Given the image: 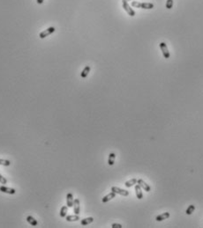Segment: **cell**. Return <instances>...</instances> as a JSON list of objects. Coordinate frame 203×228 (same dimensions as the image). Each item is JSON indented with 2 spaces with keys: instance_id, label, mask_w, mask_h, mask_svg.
I'll return each instance as SVG.
<instances>
[{
  "instance_id": "2e32d148",
  "label": "cell",
  "mask_w": 203,
  "mask_h": 228,
  "mask_svg": "<svg viewBox=\"0 0 203 228\" xmlns=\"http://www.w3.org/2000/svg\"><path fill=\"white\" fill-rule=\"evenodd\" d=\"M94 221V219L92 217H89V218H87V219H82L81 221V225H88L89 224H91L92 222Z\"/></svg>"
},
{
  "instance_id": "4316f807",
  "label": "cell",
  "mask_w": 203,
  "mask_h": 228,
  "mask_svg": "<svg viewBox=\"0 0 203 228\" xmlns=\"http://www.w3.org/2000/svg\"><path fill=\"white\" fill-rule=\"evenodd\" d=\"M128 1H131V0H122V2H128Z\"/></svg>"
},
{
  "instance_id": "d6986e66",
  "label": "cell",
  "mask_w": 203,
  "mask_h": 228,
  "mask_svg": "<svg viewBox=\"0 0 203 228\" xmlns=\"http://www.w3.org/2000/svg\"><path fill=\"white\" fill-rule=\"evenodd\" d=\"M67 209H68V207L66 206H63V207L61 208V210H60V217L61 218H65L66 217V214H67Z\"/></svg>"
},
{
  "instance_id": "7a4b0ae2",
  "label": "cell",
  "mask_w": 203,
  "mask_h": 228,
  "mask_svg": "<svg viewBox=\"0 0 203 228\" xmlns=\"http://www.w3.org/2000/svg\"><path fill=\"white\" fill-rule=\"evenodd\" d=\"M55 31H56V28H55L54 26H50V27L47 28L46 30L42 31V33H40L39 36H40L41 39H44L45 37H47V36H49V35H51V34H53Z\"/></svg>"
},
{
  "instance_id": "9a60e30c",
  "label": "cell",
  "mask_w": 203,
  "mask_h": 228,
  "mask_svg": "<svg viewBox=\"0 0 203 228\" xmlns=\"http://www.w3.org/2000/svg\"><path fill=\"white\" fill-rule=\"evenodd\" d=\"M135 184H137V179L133 178V179H132V180H130V181H125V186L126 187V188H131V187L134 186Z\"/></svg>"
},
{
  "instance_id": "277c9868",
  "label": "cell",
  "mask_w": 203,
  "mask_h": 228,
  "mask_svg": "<svg viewBox=\"0 0 203 228\" xmlns=\"http://www.w3.org/2000/svg\"><path fill=\"white\" fill-rule=\"evenodd\" d=\"M111 191L112 192H115L116 194H118V195H121L123 196H127L129 195V192L125 190H123V188H119L117 187H112L111 188Z\"/></svg>"
},
{
  "instance_id": "30bf717a",
  "label": "cell",
  "mask_w": 203,
  "mask_h": 228,
  "mask_svg": "<svg viewBox=\"0 0 203 228\" xmlns=\"http://www.w3.org/2000/svg\"><path fill=\"white\" fill-rule=\"evenodd\" d=\"M170 218V212H163V214H160L158 215L157 217L156 218V221L160 222V221H163V220H165Z\"/></svg>"
},
{
  "instance_id": "ba28073f",
  "label": "cell",
  "mask_w": 203,
  "mask_h": 228,
  "mask_svg": "<svg viewBox=\"0 0 203 228\" xmlns=\"http://www.w3.org/2000/svg\"><path fill=\"white\" fill-rule=\"evenodd\" d=\"M73 212L74 214L76 215H79V212H81V206H79V200L77 198V199H74V202H73Z\"/></svg>"
},
{
  "instance_id": "484cf974",
  "label": "cell",
  "mask_w": 203,
  "mask_h": 228,
  "mask_svg": "<svg viewBox=\"0 0 203 228\" xmlns=\"http://www.w3.org/2000/svg\"><path fill=\"white\" fill-rule=\"evenodd\" d=\"M36 2H37V4H41L43 3V0H36Z\"/></svg>"
},
{
  "instance_id": "5b68a950",
  "label": "cell",
  "mask_w": 203,
  "mask_h": 228,
  "mask_svg": "<svg viewBox=\"0 0 203 228\" xmlns=\"http://www.w3.org/2000/svg\"><path fill=\"white\" fill-rule=\"evenodd\" d=\"M137 184H139V185L141 187V188H143L146 192H149V191H151V188L149 187L148 184H147L143 180H141V179L137 180Z\"/></svg>"
},
{
  "instance_id": "9c48e42d",
  "label": "cell",
  "mask_w": 203,
  "mask_h": 228,
  "mask_svg": "<svg viewBox=\"0 0 203 228\" xmlns=\"http://www.w3.org/2000/svg\"><path fill=\"white\" fill-rule=\"evenodd\" d=\"M135 192H136V196L138 199H142L143 198V194H142V190H141V187L139 185V184H136L135 185Z\"/></svg>"
},
{
  "instance_id": "7c38bea8",
  "label": "cell",
  "mask_w": 203,
  "mask_h": 228,
  "mask_svg": "<svg viewBox=\"0 0 203 228\" xmlns=\"http://www.w3.org/2000/svg\"><path fill=\"white\" fill-rule=\"evenodd\" d=\"M26 221L29 223L31 225H33V226H36V225H38L37 220H36L35 218H33L32 216H28V217H26Z\"/></svg>"
},
{
  "instance_id": "ffe728a7",
  "label": "cell",
  "mask_w": 203,
  "mask_h": 228,
  "mask_svg": "<svg viewBox=\"0 0 203 228\" xmlns=\"http://www.w3.org/2000/svg\"><path fill=\"white\" fill-rule=\"evenodd\" d=\"M194 210H195V206L193 204H191V205L188 206V208L186 209V210H185V213H186L187 215H191L193 212H194Z\"/></svg>"
},
{
  "instance_id": "8fae6325",
  "label": "cell",
  "mask_w": 203,
  "mask_h": 228,
  "mask_svg": "<svg viewBox=\"0 0 203 228\" xmlns=\"http://www.w3.org/2000/svg\"><path fill=\"white\" fill-rule=\"evenodd\" d=\"M115 197H116V193L115 192H111V193L108 194L107 196H103V198L102 199V202H103V203H107V202H109V201L112 200L113 198H115Z\"/></svg>"
},
{
  "instance_id": "6da1fadb",
  "label": "cell",
  "mask_w": 203,
  "mask_h": 228,
  "mask_svg": "<svg viewBox=\"0 0 203 228\" xmlns=\"http://www.w3.org/2000/svg\"><path fill=\"white\" fill-rule=\"evenodd\" d=\"M122 6H123V8H124L125 11L128 13V15H130L131 17H134L135 16L134 10L132 8H131V6L129 5L128 2H122Z\"/></svg>"
},
{
  "instance_id": "7402d4cb",
  "label": "cell",
  "mask_w": 203,
  "mask_h": 228,
  "mask_svg": "<svg viewBox=\"0 0 203 228\" xmlns=\"http://www.w3.org/2000/svg\"><path fill=\"white\" fill-rule=\"evenodd\" d=\"M173 6V0H167L166 1V8L167 9H171Z\"/></svg>"
},
{
  "instance_id": "4fadbf2b",
  "label": "cell",
  "mask_w": 203,
  "mask_h": 228,
  "mask_svg": "<svg viewBox=\"0 0 203 228\" xmlns=\"http://www.w3.org/2000/svg\"><path fill=\"white\" fill-rule=\"evenodd\" d=\"M90 70H91L90 66H86L85 68H84L83 71H82L81 73V77H82V79H86V77H88V75L89 73V71H90Z\"/></svg>"
},
{
  "instance_id": "cb8c5ba5",
  "label": "cell",
  "mask_w": 203,
  "mask_h": 228,
  "mask_svg": "<svg viewBox=\"0 0 203 228\" xmlns=\"http://www.w3.org/2000/svg\"><path fill=\"white\" fill-rule=\"evenodd\" d=\"M0 183L1 184H3V185H6V184L7 183V181H6V179L4 178V177H3L1 175V174H0Z\"/></svg>"
},
{
  "instance_id": "8992f818",
  "label": "cell",
  "mask_w": 203,
  "mask_h": 228,
  "mask_svg": "<svg viewBox=\"0 0 203 228\" xmlns=\"http://www.w3.org/2000/svg\"><path fill=\"white\" fill-rule=\"evenodd\" d=\"M0 191L3 193H6V194H10V195H13V194L16 193V190L14 188H8V187L6 186H1L0 187Z\"/></svg>"
},
{
  "instance_id": "e0dca14e",
  "label": "cell",
  "mask_w": 203,
  "mask_h": 228,
  "mask_svg": "<svg viewBox=\"0 0 203 228\" xmlns=\"http://www.w3.org/2000/svg\"><path fill=\"white\" fill-rule=\"evenodd\" d=\"M115 158H116L115 153H113V152L110 153V155H109V159H108V164L110 165V166H113V165H114Z\"/></svg>"
},
{
  "instance_id": "44dd1931",
  "label": "cell",
  "mask_w": 203,
  "mask_h": 228,
  "mask_svg": "<svg viewBox=\"0 0 203 228\" xmlns=\"http://www.w3.org/2000/svg\"><path fill=\"white\" fill-rule=\"evenodd\" d=\"M0 165L4 166H8L11 165V161L7 160V159H0Z\"/></svg>"
},
{
  "instance_id": "ac0fdd59",
  "label": "cell",
  "mask_w": 203,
  "mask_h": 228,
  "mask_svg": "<svg viewBox=\"0 0 203 228\" xmlns=\"http://www.w3.org/2000/svg\"><path fill=\"white\" fill-rule=\"evenodd\" d=\"M141 9H153L154 4L152 3H141Z\"/></svg>"
},
{
  "instance_id": "603a6c76",
  "label": "cell",
  "mask_w": 203,
  "mask_h": 228,
  "mask_svg": "<svg viewBox=\"0 0 203 228\" xmlns=\"http://www.w3.org/2000/svg\"><path fill=\"white\" fill-rule=\"evenodd\" d=\"M141 3L137 2V1H132V6L135 7V8H141Z\"/></svg>"
},
{
  "instance_id": "3957f363",
  "label": "cell",
  "mask_w": 203,
  "mask_h": 228,
  "mask_svg": "<svg viewBox=\"0 0 203 228\" xmlns=\"http://www.w3.org/2000/svg\"><path fill=\"white\" fill-rule=\"evenodd\" d=\"M160 48L162 50V52H163V55L164 58H166V59H168V58H170V51L168 50V47L167 45H166L165 42H161L160 43Z\"/></svg>"
},
{
  "instance_id": "52a82bcc",
  "label": "cell",
  "mask_w": 203,
  "mask_h": 228,
  "mask_svg": "<svg viewBox=\"0 0 203 228\" xmlns=\"http://www.w3.org/2000/svg\"><path fill=\"white\" fill-rule=\"evenodd\" d=\"M73 202H74V199H73V196H72V193H68L66 195V205L68 208H71L73 206Z\"/></svg>"
},
{
  "instance_id": "d4e9b609",
  "label": "cell",
  "mask_w": 203,
  "mask_h": 228,
  "mask_svg": "<svg viewBox=\"0 0 203 228\" xmlns=\"http://www.w3.org/2000/svg\"><path fill=\"white\" fill-rule=\"evenodd\" d=\"M111 227L112 228H122V225L120 224H116V223H114V224L111 225Z\"/></svg>"
},
{
  "instance_id": "5bb4252c",
  "label": "cell",
  "mask_w": 203,
  "mask_h": 228,
  "mask_svg": "<svg viewBox=\"0 0 203 228\" xmlns=\"http://www.w3.org/2000/svg\"><path fill=\"white\" fill-rule=\"evenodd\" d=\"M79 219V215H69L66 217V221L68 222H73V221H78Z\"/></svg>"
}]
</instances>
